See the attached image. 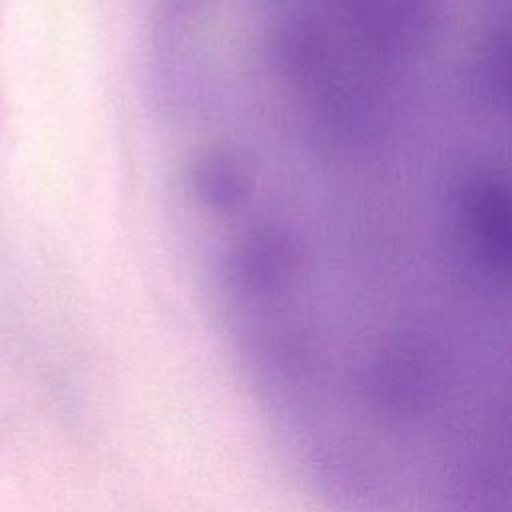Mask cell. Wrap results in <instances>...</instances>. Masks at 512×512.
I'll return each instance as SVG.
<instances>
[{
	"label": "cell",
	"instance_id": "obj_1",
	"mask_svg": "<svg viewBox=\"0 0 512 512\" xmlns=\"http://www.w3.org/2000/svg\"><path fill=\"white\" fill-rule=\"evenodd\" d=\"M464 230L476 250V258L490 274L508 270V204L494 182H478L462 196Z\"/></svg>",
	"mask_w": 512,
	"mask_h": 512
},
{
	"label": "cell",
	"instance_id": "obj_2",
	"mask_svg": "<svg viewBox=\"0 0 512 512\" xmlns=\"http://www.w3.org/2000/svg\"><path fill=\"white\" fill-rule=\"evenodd\" d=\"M194 182L202 198L214 206H232L242 196V178L224 156H204L194 166Z\"/></svg>",
	"mask_w": 512,
	"mask_h": 512
}]
</instances>
